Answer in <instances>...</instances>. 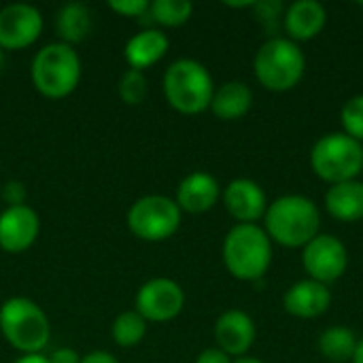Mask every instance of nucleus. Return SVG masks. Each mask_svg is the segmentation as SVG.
I'll return each instance as SVG.
<instances>
[{
  "label": "nucleus",
  "mask_w": 363,
  "mask_h": 363,
  "mask_svg": "<svg viewBox=\"0 0 363 363\" xmlns=\"http://www.w3.org/2000/svg\"><path fill=\"white\" fill-rule=\"evenodd\" d=\"M321 228V215L317 204L300 194H287L268 204L264 215V230L270 240L298 249L306 247Z\"/></svg>",
  "instance_id": "nucleus-1"
},
{
  "label": "nucleus",
  "mask_w": 363,
  "mask_h": 363,
  "mask_svg": "<svg viewBox=\"0 0 363 363\" xmlns=\"http://www.w3.org/2000/svg\"><path fill=\"white\" fill-rule=\"evenodd\" d=\"M228 272L245 283L262 281L272 264V240L257 223H236L221 247Z\"/></svg>",
  "instance_id": "nucleus-2"
},
{
  "label": "nucleus",
  "mask_w": 363,
  "mask_h": 363,
  "mask_svg": "<svg viewBox=\"0 0 363 363\" xmlns=\"http://www.w3.org/2000/svg\"><path fill=\"white\" fill-rule=\"evenodd\" d=\"M81 72L83 68L79 53L74 51V47L62 40L49 43L38 49L30 66L32 85L38 94L51 100H62L70 96L81 81Z\"/></svg>",
  "instance_id": "nucleus-3"
},
{
  "label": "nucleus",
  "mask_w": 363,
  "mask_h": 363,
  "mask_svg": "<svg viewBox=\"0 0 363 363\" xmlns=\"http://www.w3.org/2000/svg\"><path fill=\"white\" fill-rule=\"evenodd\" d=\"M162 87L166 102L183 115H198L206 111L215 94L208 68L191 57L174 60L164 72Z\"/></svg>",
  "instance_id": "nucleus-4"
},
{
  "label": "nucleus",
  "mask_w": 363,
  "mask_h": 363,
  "mask_svg": "<svg viewBox=\"0 0 363 363\" xmlns=\"http://www.w3.org/2000/svg\"><path fill=\"white\" fill-rule=\"evenodd\" d=\"M0 332L15 351L32 355L49 345L51 323L34 300L15 296L0 306Z\"/></svg>",
  "instance_id": "nucleus-5"
},
{
  "label": "nucleus",
  "mask_w": 363,
  "mask_h": 363,
  "mask_svg": "<svg viewBox=\"0 0 363 363\" xmlns=\"http://www.w3.org/2000/svg\"><path fill=\"white\" fill-rule=\"evenodd\" d=\"M253 70L257 81L270 91L294 89L306 70V57L300 45L287 36H270L255 53Z\"/></svg>",
  "instance_id": "nucleus-6"
},
{
  "label": "nucleus",
  "mask_w": 363,
  "mask_h": 363,
  "mask_svg": "<svg viewBox=\"0 0 363 363\" xmlns=\"http://www.w3.org/2000/svg\"><path fill=\"white\" fill-rule=\"evenodd\" d=\"M311 168L330 185L355 181L363 170V143L345 132L325 134L311 149Z\"/></svg>",
  "instance_id": "nucleus-7"
},
{
  "label": "nucleus",
  "mask_w": 363,
  "mask_h": 363,
  "mask_svg": "<svg viewBox=\"0 0 363 363\" xmlns=\"http://www.w3.org/2000/svg\"><path fill=\"white\" fill-rule=\"evenodd\" d=\"M183 211L177 200L160 194L138 198L128 211V228L130 232L145 242H162L177 234L181 225Z\"/></svg>",
  "instance_id": "nucleus-8"
},
{
  "label": "nucleus",
  "mask_w": 363,
  "mask_h": 363,
  "mask_svg": "<svg viewBox=\"0 0 363 363\" xmlns=\"http://www.w3.org/2000/svg\"><path fill=\"white\" fill-rule=\"evenodd\" d=\"M185 306L183 287L166 277H157L147 281L134 300V311L149 323H166L181 315Z\"/></svg>",
  "instance_id": "nucleus-9"
},
{
  "label": "nucleus",
  "mask_w": 363,
  "mask_h": 363,
  "mask_svg": "<svg viewBox=\"0 0 363 363\" xmlns=\"http://www.w3.org/2000/svg\"><path fill=\"white\" fill-rule=\"evenodd\" d=\"M302 266L317 283H336L349 268V251L345 242L332 234H317L302 251Z\"/></svg>",
  "instance_id": "nucleus-10"
},
{
  "label": "nucleus",
  "mask_w": 363,
  "mask_h": 363,
  "mask_svg": "<svg viewBox=\"0 0 363 363\" xmlns=\"http://www.w3.org/2000/svg\"><path fill=\"white\" fill-rule=\"evenodd\" d=\"M43 13L28 2H13L0 9V47L19 51L38 40L43 34Z\"/></svg>",
  "instance_id": "nucleus-11"
},
{
  "label": "nucleus",
  "mask_w": 363,
  "mask_h": 363,
  "mask_svg": "<svg viewBox=\"0 0 363 363\" xmlns=\"http://www.w3.org/2000/svg\"><path fill=\"white\" fill-rule=\"evenodd\" d=\"M40 232V219L28 204L6 206L0 213V249L6 253L28 251Z\"/></svg>",
  "instance_id": "nucleus-12"
},
{
  "label": "nucleus",
  "mask_w": 363,
  "mask_h": 363,
  "mask_svg": "<svg viewBox=\"0 0 363 363\" xmlns=\"http://www.w3.org/2000/svg\"><path fill=\"white\" fill-rule=\"evenodd\" d=\"M217 349H221L230 357H242L249 353V349L255 342L257 330L253 319L238 308L225 311L217 321L213 330Z\"/></svg>",
  "instance_id": "nucleus-13"
},
{
  "label": "nucleus",
  "mask_w": 363,
  "mask_h": 363,
  "mask_svg": "<svg viewBox=\"0 0 363 363\" xmlns=\"http://www.w3.org/2000/svg\"><path fill=\"white\" fill-rule=\"evenodd\" d=\"M225 211L238 223H255L266 215L268 198L259 183L251 179H234L221 194Z\"/></svg>",
  "instance_id": "nucleus-14"
},
{
  "label": "nucleus",
  "mask_w": 363,
  "mask_h": 363,
  "mask_svg": "<svg viewBox=\"0 0 363 363\" xmlns=\"http://www.w3.org/2000/svg\"><path fill=\"white\" fill-rule=\"evenodd\" d=\"M332 304V291L328 285L317 283L313 279H304L294 283L283 296V308L298 319H315L321 317Z\"/></svg>",
  "instance_id": "nucleus-15"
},
{
  "label": "nucleus",
  "mask_w": 363,
  "mask_h": 363,
  "mask_svg": "<svg viewBox=\"0 0 363 363\" xmlns=\"http://www.w3.org/2000/svg\"><path fill=\"white\" fill-rule=\"evenodd\" d=\"M221 198V187L217 179L208 172H191L177 187V204L181 211L200 215L211 211Z\"/></svg>",
  "instance_id": "nucleus-16"
},
{
  "label": "nucleus",
  "mask_w": 363,
  "mask_h": 363,
  "mask_svg": "<svg viewBox=\"0 0 363 363\" xmlns=\"http://www.w3.org/2000/svg\"><path fill=\"white\" fill-rule=\"evenodd\" d=\"M325 21H328V11L317 0H296L294 4L287 6L283 15L285 32L296 43L315 38L325 28Z\"/></svg>",
  "instance_id": "nucleus-17"
},
{
  "label": "nucleus",
  "mask_w": 363,
  "mask_h": 363,
  "mask_svg": "<svg viewBox=\"0 0 363 363\" xmlns=\"http://www.w3.org/2000/svg\"><path fill=\"white\" fill-rule=\"evenodd\" d=\"M168 47H170V40L162 30L145 28L125 43L123 55L130 68L145 72V68L157 64L168 53Z\"/></svg>",
  "instance_id": "nucleus-18"
},
{
  "label": "nucleus",
  "mask_w": 363,
  "mask_h": 363,
  "mask_svg": "<svg viewBox=\"0 0 363 363\" xmlns=\"http://www.w3.org/2000/svg\"><path fill=\"white\" fill-rule=\"evenodd\" d=\"M325 208L338 221H362L363 219V181H347L330 185L325 191Z\"/></svg>",
  "instance_id": "nucleus-19"
},
{
  "label": "nucleus",
  "mask_w": 363,
  "mask_h": 363,
  "mask_svg": "<svg viewBox=\"0 0 363 363\" xmlns=\"http://www.w3.org/2000/svg\"><path fill=\"white\" fill-rule=\"evenodd\" d=\"M253 104V91L242 81H228L221 87L215 89L211 100V111L221 121H234L245 117L251 111Z\"/></svg>",
  "instance_id": "nucleus-20"
},
{
  "label": "nucleus",
  "mask_w": 363,
  "mask_h": 363,
  "mask_svg": "<svg viewBox=\"0 0 363 363\" xmlns=\"http://www.w3.org/2000/svg\"><path fill=\"white\" fill-rule=\"evenodd\" d=\"M55 32L66 45L85 40L91 32V13L81 2H66L55 13Z\"/></svg>",
  "instance_id": "nucleus-21"
},
{
  "label": "nucleus",
  "mask_w": 363,
  "mask_h": 363,
  "mask_svg": "<svg viewBox=\"0 0 363 363\" xmlns=\"http://www.w3.org/2000/svg\"><path fill=\"white\" fill-rule=\"evenodd\" d=\"M357 342L359 340L353 334V330L342 328V325H334V328H328L319 336V351L328 362L347 363L353 362L355 351H357Z\"/></svg>",
  "instance_id": "nucleus-22"
},
{
  "label": "nucleus",
  "mask_w": 363,
  "mask_h": 363,
  "mask_svg": "<svg viewBox=\"0 0 363 363\" xmlns=\"http://www.w3.org/2000/svg\"><path fill=\"white\" fill-rule=\"evenodd\" d=\"M113 342L121 349H132L147 336V321L136 311H125L115 317L111 328Z\"/></svg>",
  "instance_id": "nucleus-23"
},
{
  "label": "nucleus",
  "mask_w": 363,
  "mask_h": 363,
  "mask_svg": "<svg viewBox=\"0 0 363 363\" xmlns=\"http://www.w3.org/2000/svg\"><path fill=\"white\" fill-rule=\"evenodd\" d=\"M194 4L189 0H153L149 6V17L166 28H179L189 21Z\"/></svg>",
  "instance_id": "nucleus-24"
},
{
  "label": "nucleus",
  "mask_w": 363,
  "mask_h": 363,
  "mask_svg": "<svg viewBox=\"0 0 363 363\" xmlns=\"http://www.w3.org/2000/svg\"><path fill=\"white\" fill-rule=\"evenodd\" d=\"M119 98L130 104V106H138L145 102L147 98V91H149V81L145 77L143 70H134V68H128L121 79H119Z\"/></svg>",
  "instance_id": "nucleus-25"
},
{
  "label": "nucleus",
  "mask_w": 363,
  "mask_h": 363,
  "mask_svg": "<svg viewBox=\"0 0 363 363\" xmlns=\"http://www.w3.org/2000/svg\"><path fill=\"white\" fill-rule=\"evenodd\" d=\"M340 123L345 128V134L363 143V94L353 96L345 102L340 111Z\"/></svg>",
  "instance_id": "nucleus-26"
},
{
  "label": "nucleus",
  "mask_w": 363,
  "mask_h": 363,
  "mask_svg": "<svg viewBox=\"0 0 363 363\" xmlns=\"http://www.w3.org/2000/svg\"><path fill=\"white\" fill-rule=\"evenodd\" d=\"M253 11H255V17L266 28H270L285 13V4L281 0H259V2H253Z\"/></svg>",
  "instance_id": "nucleus-27"
},
{
  "label": "nucleus",
  "mask_w": 363,
  "mask_h": 363,
  "mask_svg": "<svg viewBox=\"0 0 363 363\" xmlns=\"http://www.w3.org/2000/svg\"><path fill=\"white\" fill-rule=\"evenodd\" d=\"M111 11L123 15V17H145L149 15V0H113L108 2Z\"/></svg>",
  "instance_id": "nucleus-28"
},
{
  "label": "nucleus",
  "mask_w": 363,
  "mask_h": 363,
  "mask_svg": "<svg viewBox=\"0 0 363 363\" xmlns=\"http://www.w3.org/2000/svg\"><path fill=\"white\" fill-rule=\"evenodd\" d=\"M28 198V189L21 181H6L0 189V200L6 206H21L26 204Z\"/></svg>",
  "instance_id": "nucleus-29"
},
{
  "label": "nucleus",
  "mask_w": 363,
  "mask_h": 363,
  "mask_svg": "<svg viewBox=\"0 0 363 363\" xmlns=\"http://www.w3.org/2000/svg\"><path fill=\"white\" fill-rule=\"evenodd\" d=\"M196 363H232V357L225 355L221 349L211 347V349H204V351L196 357Z\"/></svg>",
  "instance_id": "nucleus-30"
},
{
  "label": "nucleus",
  "mask_w": 363,
  "mask_h": 363,
  "mask_svg": "<svg viewBox=\"0 0 363 363\" xmlns=\"http://www.w3.org/2000/svg\"><path fill=\"white\" fill-rule=\"evenodd\" d=\"M49 357V363H81V355L74 351V349H68V347H64V349H55L51 355H47Z\"/></svg>",
  "instance_id": "nucleus-31"
},
{
  "label": "nucleus",
  "mask_w": 363,
  "mask_h": 363,
  "mask_svg": "<svg viewBox=\"0 0 363 363\" xmlns=\"http://www.w3.org/2000/svg\"><path fill=\"white\" fill-rule=\"evenodd\" d=\"M81 363H119L117 357L108 351H91L85 357H81Z\"/></svg>",
  "instance_id": "nucleus-32"
},
{
  "label": "nucleus",
  "mask_w": 363,
  "mask_h": 363,
  "mask_svg": "<svg viewBox=\"0 0 363 363\" xmlns=\"http://www.w3.org/2000/svg\"><path fill=\"white\" fill-rule=\"evenodd\" d=\"M13 363H49V357L43 353H32V355H21L19 359H15Z\"/></svg>",
  "instance_id": "nucleus-33"
},
{
  "label": "nucleus",
  "mask_w": 363,
  "mask_h": 363,
  "mask_svg": "<svg viewBox=\"0 0 363 363\" xmlns=\"http://www.w3.org/2000/svg\"><path fill=\"white\" fill-rule=\"evenodd\" d=\"M353 363H363V338L359 340V342H357V351H355Z\"/></svg>",
  "instance_id": "nucleus-34"
},
{
  "label": "nucleus",
  "mask_w": 363,
  "mask_h": 363,
  "mask_svg": "<svg viewBox=\"0 0 363 363\" xmlns=\"http://www.w3.org/2000/svg\"><path fill=\"white\" fill-rule=\"evenodd\" d=\"M232 363H264L262 359H257V357H238L236 362Z\"/></svg>",
  "instance_id": "nucleus-35"
},
{
  "label": "nucleus",
  "mask_w": 363,
  "mask_h": 363,
  "mask_svg": "<svg viewBox=\"0 0 363 363\" xmlns=\"http://www.w3.org/2000/svg\"><path fill=\"white\" fill-rule=\"evenodd\" d=\"M2 64H4V49L0 47V70H2Z\"/></svg>",
  "instance_id": "nucleus-36"
},
{
  "label": "nucleus",
  "mask_w": 363,
  "mask_h": 363,
  "mask_svg": "<svg viewBox=\"0 0 363 363\" xmlns=\"http://www.w3.org/2000/svg\"><path fill=\"white\" fill-rule=\"evenodd\" d=\"M0 189H2V187H0Z\"/></svg>",
  "instance_id": "nucleus-37"
}]
</instances>
